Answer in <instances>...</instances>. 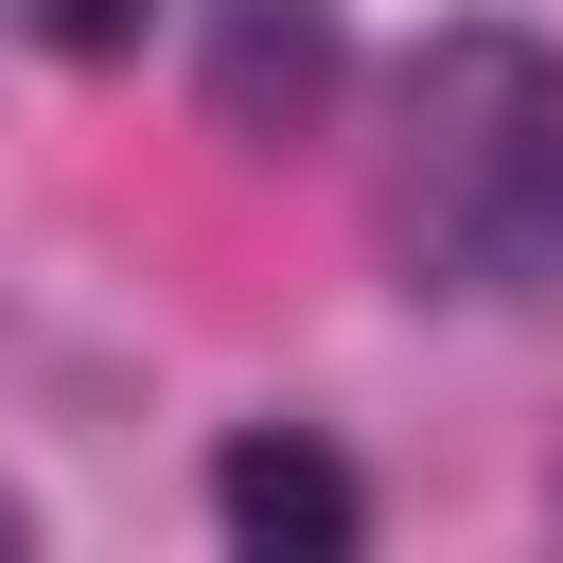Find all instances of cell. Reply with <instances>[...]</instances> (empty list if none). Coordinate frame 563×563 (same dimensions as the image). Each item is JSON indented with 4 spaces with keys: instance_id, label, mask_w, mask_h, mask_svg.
Segmentation results:
<instances>
[{
    "instance_id": "cell-1",
    "label": "cell",
    "mask_w": 563,
    "mask_h": 563,
    "mask_svg": "<svg viewBox=\"0 0 563 563\" xmlns=\"http://www.w3.org/2000/svg\"><path fill=\"white\" fill-rule=\"evenodd\" d=\"M405 211L440 264H528L563 229V70L528 35H440L405 88Z\"/></svg>"
},
{
    "instance_id": "cell-2",
    "label": "cell",
    "mask_w": 563,
    "mask_h": 563,
    "mask_svg": "<svg viewBox=\"0 0 563 563\" xmlns=\"http://www.w3.org/2000/svg\"><path fill=\"white\" fill-rule=\"evenodd\" d=\"M211 510H229V545H264V563H352V528H369V493L317 457V440H229L211 457Z\"/></svg>"
},
{
    "instance_id": "cell-3",
    "label": "cell",
    "mask_w": 563,
    "mask_h": 563,
    "mask_svg": "<svg viewBox=\"0 0 563 563\" xmlns=\"http://www.w3.org/2000/svg\"><path fill=\"white\" fill-rule=\"evenodd\" d=\"M211 106H229V123H299V106H317V18L246 0V35H229V70H211Z\"/></svg>"
},
{
    "instance_id": "cell-4",
    "label": "cell",
    "mask_w": 563,
    "mask_h": 563,
    "mask_svg": "<svg viewBox=\"0 0 563 563\" xmlns=\"http://www.w3.org/2000/svg\"><path fill=\"white\" fill-rule=\"evenodd\" d=\"M18 18H35L53 53H123V35H141V0H18Z\"/></svg>"
},
{
    "instance_id": "cell-5",
    "label": "cell",
    "mask_w": 563,
    "mask_h": 563,
    "mask_svg": "<svg viewBox=\"0 0 563 563\" xmlns=\"http://www.w3.org/2000/svg\"><path fill=\"white\" fill-rule=\"evenodd\" d=\"M18 545H35V510H18V493H0V563H18Z\"/></svg>"
}]
</instances>
